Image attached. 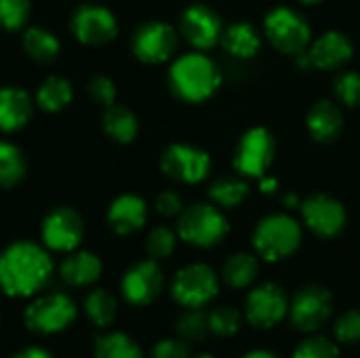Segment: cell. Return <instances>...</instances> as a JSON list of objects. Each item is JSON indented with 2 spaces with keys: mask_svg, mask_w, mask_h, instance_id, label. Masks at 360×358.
Listing matches in <instances>:
<instances>
[{
  "mask_svg": "<svg viewBox=\"0 0 360 358\" xmlns=\"http://www.w3.org/2000/svg\"><path fill=\"white\" fill-rule=\"evenodd\" d=\"M53 274L46 249L21 241L0 253V291L8 298H32L42 291Z\"/></svg>",
  "mask_w": 360,
  "mask_h": 358,
  "instance_id": "obj_1",
  "label": "cell"
},
{
  "mask_svg": "<svg viewBox=\"0 0 360 358\" xmlns=\"http://www.w3.org/2000/svg\"><path fill=\"white\" fill-rule=\"evenodd\" d=\"M304 241L302 224L287 213H272L253 230V251L262 262L278 264L297 253Z\"/></svg>",
  "mask_w": 360,
  "mask_h": 358,
  "instance_id": "obj_2",
  "label": "cell"
},
{
  "mask_svg": "<svg viewBox=\"0 0 360 358\" xmlns=\"http://www.w3.org/2000/svg\"><path fill=\"white\" fill-rule=\"evenodd\" d=\"M169 80L173 91L186 101H205L209 99L219 82L221 74L213 59L202 53H188L181 55L169 72Z\"/></svg>",
  "mask_w": 360,
  "mask_h": 358,
  "instance_id": "obj_3",
  "label": "cell"
},
{
  "mask_svg": "<svg viewBox=\"0 0 360 358\" xmlns=\"http://www.w3.org/2000/svg\"><path fill=\"white\" fill-rule=\"evenodd\" d=\"M333 310H335V304H333L331 289L319 283H310V285L300 287L291 295L287 321L297 333L310 335V333L323 331L331 323Z\"/></svg>",
  "mask_w": 360,
  "mask_h": 358,
  "instance_id": "obj_4",
  "label": "cell"
},
{
  "mask_svg": "<svg viewBox=\"0 0 360 358\" xmlns=\"http://www.w3.org/2000/svg\"><path fill=\"white\" fill-rule=\"evenodd\" d=\"M230 232V224L226 215L217 209V205L196 203L179 213L177 236L192 247L211 249L219 245Z\"/></svg>",
  "mask_w": 360,
  "mask_h": 358,
  "instance_id": "obj_5",
  "label": "cell"
},
{
  "mask_svg": "<svg viewBox=\"0 0 360 358\" xmlns=\"http://www.w3.org/2000/svg\"><path fill=\"white\" fill-rule=\"evenodd\" d=\"M291 295L278 283H255L245 298V323L257 331H270L287 321Z\"/></svg>",
  "mask_w": 360,
  "mask_h": 358,
  "instance_id": "obj_6",
  "label": "cell"
},
{
  "mask_svg": "<svg viewBox=\"0 0 360 358\" xmlns=\"http://www.w3.org/2000/svg\"><path fill=\"white\" fill-rule=\"evenodd\" d=\"M219 274L209 264H188L173 276L171 295L181 308H205L219 295Z\"/></svg>",
  "mask_w": 360,
  "mask_h": 358,
  "instance_id": "obj_7",
  "label": "cell"
},
{
  "mask_svg": "<svg viewBox=\"0 0 360 358\" xmlns=\"http://www.w3.org/2000/svg\"><path fill=\"white\" fill-rule=\"evenodd\" d=\"M78 317V308L65 293H46L27 304L23 325L38 335H55L65 331Z\"/></svg>",
  "mask_w": 360,
  "mask_h": 358,
  "instance_id": "obj_8",
  "label": "cell"
},
{
  "mask_svg": "<svg viewBox=\"0 0 360 358\" xmlns=\"http://www.w3.org/2000/svg\"><path fill=\"white\" fill-rule=\"evenodd\" d=\"M264 32L276 51L293 57L308 51L312 40V32L304 15H300L289 6L272 8L264 21Z\"/></svg>",
  "mask_w": 360,
  "mask_h": 358,
  "instance_id": "obj_9",
  "label": "cell"
},
{
  "mask_svg": "<svg viewBox=\"0 0 360 358\" xmlns=\"http://www.w3.org/2000/svg\"><path fill=\"white\" fill-rule=\"evenodd\" d=\"M304 226L319 238H335L348 226V213L344 205L329 194H314L302 205Z\"/></svg>",
  "mask_w": 360,
  "mask_h": 358,
  "instance_id": "obj_10",
  "label": "cell"
},
{
  "mask_svg": "<svg viewBox=\"0 0 360 358\" xmlns=\"http://www.w3.org/2000/svg\"><path fill=\"white\" fill-rule=\"evenodd\" d=\"M274 150L276 143L272 133L264 127H255L240 137L234 154V167L247 177H264L274 160Z\"/></svg>",
  "mask_w": 360,
  "mask_h": 358,
  "instance_id": "obj_11",
  "label": "cell"
},
{
  "mask_svg": "<svg viewBox=\"0 0 360 358\" xmlns=\"http://www.w3.org/2000/svg\"><path fill=\"white\" fill-rule=\"evenodd\" d=\"M165 289V274L156 260H143L133 264L120 283L122 298L133 306H150Z\"/></svg>",
  "mask_w": 360,
  "mask_h": 358,
  "instance_id": "obj_12",
  "label": "cell"
},
{
  "mask_svg": "<svg viewBox=\"0 0 360 358\" xmlns=\"http://www.w3.org/2000/svg\"><path fill=\"white\" fill-rule=\"evenodd\" d=\"M162 171L184 184H198L202 181L211 171V158L205 150L186 146V143H173L162 154Z\"/></svg>",
  "mask_w": 360,
  "mask_h": 358,
  "instance_id": "obj_13",
  "label": "cell"
},
{
  "mask_svg": "<svg viewBox=\"0 0 360 358\" xmlns=\"http://www.w3.org/2000/svg\"><path fill=\"white\" fill-rule=\"evenodd\" d=\"M82 238H84V222L74 209L59 207L46 215L42 224V241L46 249L70 253L82 243Z\"/></svg>",
  "mask_w": 360,
  "mask_h": 358,
  "instance_id": "obj_14",
  "label": "cell"
},
{
  "mask_svg": "<svg viewBox=\"0 0 360 358\" xmlns=\"http://www.w3.org/2000/svg\"><path fill=\"white\" fill-rule=\"evenodd\" d=\"M177 49V32L162 23L152 21L141 25L133 36V53L146 63H162Z\"/></svg>",
  "mask_w": 360,
  "mask_h": 358,
  "instance_id": "obj_15",
  "label": "cell"
},
{
  "mask_svg": "<svg viewBox=\"0 0 360 358\" xmlns=\"http://www.w3.org/2000/svg\"><path fill=\"white\" fill-rule=\"evenodd\" d=\"M181 36L196 49L205 51L221 40V21L217 13L205 4H192L184 11L179 21Z\"/></svg>",
  "mask_w": 360,
  "mask_h": 358,
  "instance_id": "obj_16",
  "label": "cell"
},
{
  "mask_svg": "<svg viewBox=\"0 0 360 358\" xmlns=\"http://www.w3.org/2000/svg\"><path fill=\"white\" fill-rule=\"evenodd\" d=\"M116 19L114 15L95 4L80 6L72 17V32L84 44H103L116 36Z\"/></svg>",
  "mask_w": 360,
  "mask_h": 358,
  "instance_id": "obj_17",
  "label": "cell"
},
{
  "mask_svg": "<svg viewBox=\"0 0 360 358\" xmlns=\"http://www.w3.org/2000/svg\"><path fill=\"white\" fill-rule=\"evenodd\" d=\"M354 44L344 32H325L308 46V57L312 68L319 70H340L352 59Z\"/></svg>",
  "mask_w": 360,
  "mask_h": 358,
  "instance_id": "obj_18",
  "label": "cell"
},
{
  "mask_svg": "<svg viewBox=\"0 0 360 358\" xmlns=\"http://www.w3.org/2000/svg\"><path fill=\"white\" fill-rule=\"evenodd\" d=\"M146 217H148V207L135 194L118 196L108 211V224L120 236L137 232L146 224Z\"/></svg>",
  "mask_w": 360,
  "mask_h": 358,
  "instance_id": "obj_19",
  "label": "cell"
},
{
  "mask_svg": "<svg viewBox=\"0 0 360 358\" xmlns=\"http://www.w3.org/2000/svg\"><path fill=\"white\" fill-rule=\"evenodd\" d=\"M306 124H308L310 135L316 141L329 143L340 137V133L344 129V114L338 103H333L329 99H321L310 108Z\"/></svg>",
  "mask_w": 360,
  "mask_h": 358,
  "instance_id": "obj_20",
  "label": "cell"
},
{
  "mask_svg": "<svg viewBox=\"0 0 360 358\" xmlns=\"http://www.w3.org/2000/svg\"><path fill=\"white\" fill-rule=\"evenodd\" d=\"M103 272L101 260L91 251H70V255L59 266V276L72 287H89L99 281Z\"/></svg>",
  "mask_w": 360,
  "mask_h": 358,
  "instance_id": "obj_21",
  "label": "cell"
},
{
  "mask_svg": "<svg viewBox=\"0 0 360 358\" xmlns=\"http://www.w3.org/2000/svg\"><path fill=\"white\" fill-rule=\"evenodd\" d=\"M32 114V99L23 89H0V131L11 133L21 129Z\"/></svg>",
  "mask_w": 360,
  "mask_h": 358,
  "instance_id": "obj_22",
  "label": "cell"
},
{
  "mask_svg": "<svg viewBox=\"0 0 360 358\" xmlns=\"http://www.w3.org/2000/svg\"><path fill=\"white\" fill-rule=\"evenodd\" d=\"M232 289H251L259 279V257L255 253H234L221 266L219 276Z\"/></svg>",
  "mask_w": 360,
  "mask_h": 358,
  "instance_id": "obj_23",
  "label": "cell"
},
{
  "mask_svg": "<svg viewBox=\"0 0 360 358\" xmlns=\"http://www.w3.org/2000/svg\"><path fill=\"white\" fill-rule=\"evenodd\" d=\"M221 44L226 46V51L230 55L240 57V59H249L259 51L262 40H259L257 30L251 23L238 21V23H232L228 30L221 32Z\"/></svg>",
  "mask_w": 360,
  "mask_h": 358,
  "instance_id": "obj_24",
  "label": "cell"
},
{
  "mask_svg": "<svg viewBox=\"0 0 360 358\" xmlns=\"http://www.w3.org/2000/svg\"><path fill=\"white\" fill-rule=\"evenodd\" d=\"M93 358H143V350L131 335L112 331L95 338Z\"/></svg>",
  "mask_w": 360,
  "mask_h": 358,
  "instance_id": "obj_25",
  "label": "cell"
},
{
  "mask_svg": "<svg viewBox=\"0 0 360 358\" xmlns=\"http://www.w3.org/2000/svg\"><path fill=\"white\" fill-rule=\"evenodd\" d=\"M84 312L86 319L97 327V329H105L116 321L118 314V302L116 298L105 291V289H95L86 295L84 300Z\"/></svg>",
  "mask_w": 360,
  "mask_h": 358,
  "instance_id": "obj_26",
  "label": "cell"
},
{
  "mask_svg": "<svg viewBox=\"0 0 360 358\" xmlns=\"http://www.w3.org/2000/svg\"><path fill=\"white\" fill-rule=\"evenodd\" d=\"M103 129L112 139L127 143L137 135V118L131 110H127L118 103H112V106H108V110L103 114Z\"/></svg>",
  "mask_w": 360,
  "mask_h": 358,
  "instance_id": "obj_27",
  "label": "cell"
},
{
  "mask_svg": "<svg viewBox=\"0 0 360 358\" xmlns=\"http://www.w3.org/2000/svg\"><path fill=\"white\" fill-rule=\"evenodd\" d=\"M72 95H74L72 84L65 78L51 76L40 84V89L36 93V101L46 112H59L72 101Z\"/></svg>",
  "mask_w": 360,
  "mask_h": 358,
  "instance_id": "obj_28",
  "label": "cell"
},
{
  "mask_svg": "<svg viewBox=\"0 0 360 358\" xmlns=\"http://www.w3.org/2000/svg\"><path fill=\"white\" fill-rule=\"evenodd\" d=\"M209 319V331L215 338L228 340L240 333L243 325H245V314L243 310L234 308V306H217L211 312H207Z\"/></svg>",
  "mask_w": 360,
  "mask_h": 358,
  "instance_id": "obj_29",
  "label": "cell"
},
{
  "mask_svg": "<svg viewBox=\"0 0 360 358\" xmlns=\"http://www.w3.org/2000/svg\"><path fill=\"white\" fill-rule=\"evenodd\" d=\"M23 49H25V53L34 61L46 63V61H51V59L57 57V53H59V40L55 38V34H51L44 27H32L23 36Z\"/></svg>",
  "mask_w": 360,
  "mask_h": 358,
  "instance_id": "obj_30",
  "label": "cell"
},
{
  "mask_svg": "<svg viewBox=\"0 0 360 358\" xmlns=\"http://www.w3.org/2000/svg\"><path fill=\"white\" fill-rule=\"evenodd\" d=\"M291 358H342V346L333 338L319 331L304 335L293 348Z\"/></svg>",
  "mask_w": 360,
  "mask_h": 358,
  "instance_id": "obj_31",
  "label": "cell"
},
{
  "mask_svg": "<svg viewBox=\"0 0 360 358\" xmlns=\"http://www.w3.org/2000/svg\"><path fill=\"white\" fill-rule=\"evenodd\" d=\"M175 331H177V338L186 340L188 344L205 342L211 335L207 312L202 308H186V312L175 323Z\"/></svg>",
  "mask_w": 360,
  "mask_h": 358,
  "instance_id": "obj_32",
  "label": "cell"
},
{
  "mask_svg": "<svg viewBox=\"0 0 360 358\" xmlns=\"http://www.w3.org/2000/svg\"><path fill=\"white\" fill-rule=\"evenodd\" d=\"M209 196L211 200L217 205V207H224V209H234L238 207L247 196H249V186L240 179H234V177H224V179H217L211 190H209Z\"/></svg>",
  "mask_w": 360,
  "mask_h": 358,
  "instance_id": "obj_33",
  "label": "cell"
},
{
  "mask_svg": "<svg viewBox=\"0 0 360 358\" xmlns=\"http://www.w3.org/2000/svg\"><path fill=\"white\" fill-rule=\"evenodd\" d=\"M25 173V160L19 148L8 141H0V186L11 188L15 186Z\"/></svg>",
  "mask_w": 360,
  "mask_h": 358,
  "instance_id": "obj_34",
  "label": "cell"
},
{
  "mask_svg": "<svg viewBox=\"0 0 360 358\" xmlns=\"http://www.w3.org/2000/svg\"><path fill=\"white\" fill-rule=\"evenodd\" d=\"M331 338L340 346H356L360 344V308H348L333 321Z\"/></svg>",
  "mask_w": 360,
  "mask_h": 358,
  "instance_id": "obj_35",
  "label": "cell"
},
{
  "mask_svg": "<svg viewBox=\"0 0 360 358\" xmlns=\"http://www.w3.org/2000/svg\"><path fill=\"white\" fill-rule=\"evenodd\" d=\"M175 245H177V234L167 228V226H158L154 228L150 234H148V241H146V251L152 260H167L173 255L175 251Z\"/></svg>",
  "mask_w": 360,
  "mask_h": 358,
  "instance_id": "obj_36",
  "label": "cell"
},
{
  "mask_svg": "<svg viewBox=\"0 0 360 358\" xmlns=\"http://www.w3.org/2000/svg\"><path fill=\"white\" fill-rule=\"evenodd\" d=\"M335 97L346 108L360 106V74L359 72H344L335 80Z\"/></svg>",
  "mask_w": 360,
  "mask_h": 358,
  "instance_id": "obj_37",
  "label": "cell"
},
{
  "mask_svg": "<svg viewBox=\"0 0 360 358\" xmlns=\"http://www.w3.org/2000/svg\"><path fill=\"white\" fill-rule=\"evenodd\" d=\"M30 15V0H0V23L6 30H19Z\"/></svg>",
  "mask_w": 360,
  "mask_h": 358,
  "instance_id": "obj_38",
  "label": "cell"
},
{
  "mask_svg": "<svg viewBox=\"0 0 360 358\" xmlns=\"http://www.w3.org/2000/svg\"><path fill=\"white\" fill-rule=\"evenodd\" d=\"M152 358H192V344L181 338H167L156 342Z\"/></svg>",
  "mask_w": 360,
  "mask_h": 358,
  "instance_id": "obj_39",
  "label": "cell"
},
{
  "mask_svg": "<svg viewBox=\"0 0 360 358\" xmlns=\"http://www.w3.org/2000/svg\"><path fill=\"white\" fill-rule=\"evenodd\" d=\"M89 93H91V97H93L97 103H101V106H105V108L112 106L114 99H116V89H114L112 80L105 78V76H95V78L89 82Z\"/></svg>",
  "mask_w": 360,
  "mask_h": 358,
  "instance_id": "obj_40",
  "label": "cell"
},
{
  "mask_svg": "<svg viewBox=\"0 0 360 358\" xmlns=\"http://www.w3.org/2000/svg\"><path fill=\"white\" fill-rule=\"evenodd\" d=\"M156 211L165 217H173L177 213L184 211V205H181V198L179 194L175 192H162L158 198H156Z\"/></svg>",
  "mask_w": 360,
  "mask_h": 358,
  "instance_id": "obj_41",
  "label": "cell"
},
{
  "mask_svg": "<svg viewBox=\"0 0 360 358\" xmlns=\"http://www.w3.org/2000/svg\"><path fill=\"white\" fill-rule=\"evenodd\" d=\"M11 358H53L44 348H40V346H27V348H23V350H19L17 354H13Z\"/></svg>",
  "mask_w": 360,
  "mask_h": 358,
  "instance_id": "obj_42",
  "label": "cell"
},
{
  "mask_svg": "<svg viewBox=\"0 0 360 358\" xmlns=\"http://www.w3.org/2000/svg\"><path fill=\"white\" fill-rule=\"evenodd\" d=\"M238 358H283L281 354L272 352V350H266V348H253L249 352H245L243 357Z\"/></svg>",
  "mask_w": 360,
  "mask_h": 358,
  "instance_id": "obj_43",
  "label": "cell"
},
{
  "mask_svg": "<svg viewBox=\"0 0 360 358\" xmlns=\"http://www.w3.org/2000/svg\"><path fill=\"white\" fill-rule=\"evenodd\" d=\"M259 179H262V190H264V192H274V188L278 186V181H276V179H268L266 175H264V177H259Z\"/></svg>",
  "mask_w": 360,
  "mask_h": 358,
  "instance_id": "obj_44",
  "label": "cell"
},
{
  "mask_svg": "<svg viewBox=\"0 0 360 358\" xmlns=\"http://www.w3.org/2000/svg\"><path fill=\"white\" fill-rule=\"evenodd\" d=\"M285 205H287L289 209L300 207V198H297V196H293V194H289V196H285Z\"/></svg>",
  "mask_w": 360,
  "mask_h": 358,
  "instance_id": "obj_45",
  "label": "cell"
},
{
  "mask_svg": "<svg viewBox=\"0 0 360 358\" xmlns=\"http://www.w3.org/2000/svg\"><path fill=\"white\" fill-rule=\"evenodd\" d=\"M192 358H215L213 354H196V357H192Z\"/></svg>",
  "mask_w": 360,
  "mask_h": 358,
  "instance_id": "obj_46",
  "label": "cell"
},
{
  "mask_svg": "<svg viewBox=\"0 0 360 358\" xmlns=\"http://www.w3.org/2000/svg\"><path fill=\"white\" fill-rule=\"evenodd\" d=\"M302 2H319V0H302Z\"/></svg>",
  "mask_w": 360,
  "mask_h": 358,
  "instance_id": "obj_47",
  "label": "cell"
}]
</instances>
